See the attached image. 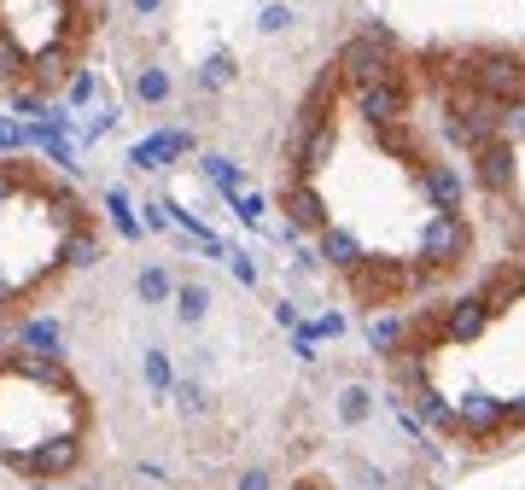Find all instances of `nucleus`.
Listing matches in <instances>:
<instances>
[{
	"mask_svg": "<svg viewBox=\"0 0 525 490\" xmlns=\"http://www.w3.org/2000/svg\"><path fill=\"white\" fill-rule=\"evenodd\" d=\"M187 146H193V135H187V129H164V135L140 140L135 152H129V164H135V170H164V164H170V158H181Z\"/></svg>",
	"mask_w": 525,
	"mask_h": 490,
	"instance_id": "0eeeda50",
	"label": "nucleus"
},
{
	"mask_svg": "<svg viewBox=\"0 0 525 490\" xmlns=\"http://www.w3.org/2000/svg\"><path fill=\"white\" fill-rule=\"evenodd\" d=\"M129 88H135L140 105H170V100H175V76H170L164 65H140Z\"/></svg>",
	"mask_w": 525,
	"mask_h": 490,
	"instance_id": "9b49d317",
	"label": "nucleus"
},
{
	"mask_svg": "<svg viewBox=\"0 0 525 490\" xmlns=\"http://www.w3.org/2000/svg\"><path fill=\"white\" fill-rule=\"evenodd\" d=\"M94 100V76H76V82H70V105H88Z\"/></svg>",
	"mask_w": 525,
	"mask_h": 490,
	"instance_id": "7c9ffc66",
	"label": "nucleus"
},
{
	"mask_svg": "<svg viewBox=\"0 0 525 490\" xmlns=\"http://www.w3.org/2000/svg\"><path fill=\"white\" fill-rule=\"evenodd\" d=\"M467 82L473 88H485L490 100H520L525 94V65L514 53H473V70H467Z\"/></svg>",
	"mask_w": 525,
	"mask_h": 490,
	"instance_id": "7ed1b4c3",
	"label": "nucleus"
},
{
	"mask_svg": "<svg viewBox=\"0 0 525 490\" xmlns=\"http://www.w3.org/2000/svg\"><path fill=\"white\" fill-rule=\"evenodd\" d=\"M485 321H490L485 298H461V304L450 310V321H444V333H450L455 345H467V339H479V333H485Z\"/></svg>",
	"mask_w": 525,
	"mask_h": 490,
	"instance_id": "1a4fd4ad",
	"label": "nucleus"
},
{
	"mask_svg": "<svg viewBox=\"0 0 525 490\" xmlns=\"http://www.w3.org/2000/svg\"><path fill=\"white\" fill-rule=\"evenodd\" d=\"M292 24H298V12H292L286 0H269V6L257 12V30H263V35H286Z\"/></svg>",
	"mask_w": 525,
	"mask_h": 490,
	"instance_id": "6ab92c4d",
	"label": "nucleus"
},
{
	"mask_svg": "<svg viewBox=\"0 0 525 490\" xmlns=\"http://www.w3.org/2000/svg\"><path fill=\"white\" fill-rule=\"evenodd\" d=\"M135 298H140V304H170V298H175L170 269H164V263H146V269L135 275Z\"/></svg>",
	"mask_w": 525,
	"mask_h": 490,
	"instance_id": "f8f14e48",
	"label": "nucleus"
},
{
	"mask_svg": "<svg viewBox=\"0 0 525 490\" xmlns=\"http://www.w3.org/2000/svg\"><path fill=\"white\" fill-rule=\"evenodd\" d=\"M368 415H374V391H368V385H345V391H339V420H345V426H362Z\"/></svg>",
	"mask_w": 525,
	"mask_h": 490,
	"instance_id": "dca6fc26",
	"label": "nucleus"
},
{
	"mask_svg": "<svg viewBox=\"0 0 525 490\" xmlns=\"http://www.w3.org/2000/svg\"><path fill=\"white\" fill-rule=\"evenodd\" d=\"M234 82V53H216V59H205V70H199V88H228Z\"/></svg>",
	"mask_w": 525,
	"mask_h": 490,
	"instance_id": "4be33fe9",
	"label": "nucleus"
},
{
	"mask_svg": "<svg viewBox=\"0 0 525 490\" xmlns=\"http://www.w3.org/2000/svg\"><path fill=\"white\" fill-rule=\"evenodd\" d=\"M105 205H111V222H117V228H123V234L135 240V234H140V222H135V216H129V199H123V193H111Z\"/></svg>",
	"mask_w": 525,
	"mask_h": 490,
	"instance_id": "bb28decb",
	"label": "nucleus"
},
{
	"mask_svg": "<svg viewBox=\"0 0 525 490\" xmlns=\"http://www.w3.org/2000/svg\"><path fill=\"white\" fill-rule=\"evenodd\" d=\"M304 490H310V485H304Z\"/></svg>",
	"mask_w": 525,
	"mask_h": 490,
	"instance_id": "c9c22d12",
	"label": "nucleus"
},
{
	"mask_svg": "<svg viewBox=\"0 0 525 490\" xmlns=\"http://www.w3.org/2000/svg\"><path fill=\"white\" fill-rule=\"evenodd\" d=\"M426 193H432L438 210H461V175L444 170V164H432V170H426Z\"/></svg>",
	"mask_w": 525,
	"mask_h": 490,
	"instance_id": "4468645a",
	"label": "nucleus"
},
{
	"mask_svg": "<svg viewBox=\"0 0 525 490\" xmlns=\"http://www.w3.org/2000/svg\"><path fill=\"white\" fill-rule=\"evenodd\" d=\"M228 263H234V275H240L245 286H251V280H257V269H251V257H245V251H234V257H228Z\"/></svg>",
	"mask_w": 525,
	"mask_h": 490,
	"instance_id": "473e14b6",
	"label": "nucleus"
},
{
	"mask_svg": "<svg viewBox=\"0 0 525 490\" xmlns=\"http://www.w3.org/2000/svg\"><path fill=\"white\" fill-rule=\"evenodd\" d=\"M240 490H269V473H245Z\"/></svg>",
	"mask_w": 525,
	"mask_h": 490,
	"instance_id": "f704fd0d",
	"label": "nucleus"
},
{
	"mask_svg": "<svg viewBox=\"0 0 525 490\" xmlns=\"http://www.w3.org/2000/svg\"><path fill=\"white\" fill-rule=\"evenodd\" d=\"M140 374H146V391H152V397H170V391H175L170 350L158 345V339H146V345H140Z\"/></svg>",
	"mask_w": 525,
	"mask_h": 490,
	"instance_id": "6e6552de",
	"label": "nucleus"
},
{
	"mask_svg": "<svg viewBox=\"0 0 525 490\" xmlns=\"http://www.w3.org/2000/svg\"><path fill=\"white\" fill-rule=\"evenodd\" d=\"M502 135H508V140H525V94L502 105Z\"/></svg>",
	"mask_w": 525,
	"mask_h": 490,
	"instance_id": "a878e982",
	"label": "nucleus"
},
{
	"mask_svg": "<svg viewBox=\"0 0 525 490\" xmlns=\"http://www.w3.org/2000/svg\"><path fill=\"white\" fill-rule=\"evenodd\" d=\"M170 397H175V409H181V415H205V409H210V397H205V385H199V380H175Z\"/></svg>",
	"mask_w": 525,
	"mask_h": 490,
	"instance_id": "412c9836",
	"label": "nucleus"
},
{
	"mask_svg": "<svg viewBox=\"0 0 525 490\" xmlns=\"http://www.w3.org/2000/svg\"><path fill=\"white\" fill-rule=\"evenodd\" d=\"M339 70H345L356 88H374V82H391L397 76V53H391V35L385 30H362L339 53Z\"/></svg>",
	"mask_w": 525,
	"mask_h": 490,
	"instance_id": "f03ea898",
	"label": "nucleus"
},
{
	"mask_svg": "<svg viewBox=\"0 0 525 490\" xmlns=\"http://www.w3.org/2000/svg\"><path fill=\"white\" fill-rule=\"evenodd\" d=\"M18 181H24V170H18V164L6 158V164H0V205H6L12 193H18Z\"/></svg>",
	"mask_w": 525,
	"mask_h": 490,
	"instance_id": "c85d7f7f",
	"label": "nucleus"
},
{
	"mask_svg": "<svg viewBox=\"0 0 525 490\" xmlns=\"http://www.w3.org/2000/svg\"><path fill=\"white\" fill-rule=\"evenodd\" d=\"M461 245H467L461 216H455V210H438V216H432V228H426V240H420V257H426V263H455V257H461Z\"/></svg>",
	"mask_w": 525,
	"mask_h": 490,
	"instance_id": "39448f33",
	"label": "nucleus"
},
{
	"mask_svg": "<svg viewBox=\"0 0 525 490\" xmlns=\"http://www.w3.org/2000/svg\"><path fill=\"white\" fill-rule=\"evenodd\" d=\"M30 146V129L18 117H0V152H24Z\"/></svg>",
	"mask_w": 525,
	"mask_h": 490,
	"instance_id": "393cba45",
	"label": "nucleus"
},
{
	"mask_svg": "<svg viewBox=\"0 0 525 490\" xmlns=\"http://www.w3.org/2000/svg\"><path fill=\"white\" fill-rule=\"evenodd\" d=\"M170 304H175V321H181V327H199V321L210 315V286L205 280H181Z\"/></svg>",
	"mask_w": 525,
	"mask_h": 490,
	"instance_id": "9d476101",
	"label": "nucleus"
},
{
	"mask_svg": "<svg viewBox=\"0 0 525 490\" xmlns=\"http://www.w3.org/2000/svg\"><path fill=\"white\" fill-rule=\"evenodd\" d=\"M205 175H210V181H216V187H222V193H228V199H234V193H240V187H245L240 164H228V158H216V152H210V158H205Z\"/></svg>",
	"mask_w": 525,
	"mask_h": 490,
	"instance_id": "aec40b11",
	"label": "nucleus"
},
{
	"mask_svg": "<svg viewBox=\"0 0 525 490\" xmlns=\"http://www.w3.org/2000/svg\"><path fill=\"white\" fill-rule=\"evenodd\" d=\"M18 65H24V47L0 35V82H6V76H18Z\"/></svg>",
	"mask_w": 525,
	"mask_h": 490,
	"instance_id": "cd10ccee",
	"label": "nucleus"
},
{
	"mask_svg": "<svg viewBox=\"0 0 525 490\" xmlns=\"http://www.w3.org/2000/svg\"><path fill=\"white\" fill-rule=\"evenodd\" d=\"M65 257L76 263V269H94V263H100V240H94V234H70Z\"/></svg>",
	"mask_w": 525,
	"mask_h": 490,
	"instance_id": "b1692460",
	"label": "nucleus"
},
{
	"mask_svg": "<svg viewBox=\"0 0 525 490\" xmlns=\"http://www.w3.org/2000/svg\"><path fill=\"white\" fill-rule=\"evenodd\" d=\"M356 111L368 117V123H397L403 111H409V82L403 76H391V82H374V88H356Z\"/></svg>",
	"mask_w": 525,
	"mask_h": 490,
	"instance_id": "20e7f679",
	"label": "nucleus"
},
{
	"mask_svg": "<svg viewBox=\"0 0 525 490\" xmlns=\"http://www.w3.org/2000/svg\"><path fill=\"white\" fill-rule=\"evenodd\" d=\"M164 6H170V0H129V12H135V18H158Z\"/></svg>",
	"mask_w": 525,
	"mask_h": 490,
	"instance_id": "2f4dec72",
	"label": "nucleus"
},
{
	"mask_svg": "<svg viewBox=\"0 0 525 490\" xmlns=\"http://www.w3.org/2000/svg\"><path fill=\"white\" fill-rule=\"evenodd\" d=\"M292 222H298V228H327L321 199H315V193H292Z\"/></svg>",
	"mask_w": 525,
	"mask_h": 490,
	"instance_id": "5701e85b",
	"label": "nucleus"
},
{
	"mask_svg": "<svg viewBox=\"0 0 525 490\" xmlns=\"http://www.w3.org/2000/svg\"><path fill=\"white\" fill-rule=\"evenodd\" d=\"M473 152H479V181H485L490 193H508L514 187V140L496 135L485 146H473Z\"/></svg>",
	"mask_w": 525,
	"mask_h": 490,
	"instance_id": "423d86ee",
	"label": "nucleus"
},
{
	"mask_svg": "<svg viewBox=\"0 0 525 490\" xmlns=\"http://www.w3.org/2000/svg\"><path fill=\"white\" fill-rule=\"evenodd\" d=\"M234 210H240L245 222H263V199L257 193H234Z\"/></svg>",
	"mask_w": 525,
	"mask_h": 490,
	"instance_id": "c756f323",
	"label": "nucleus"
},
{
	"mask_svg": "<svg viewBox=\"0 0 525 490\" xmlns=\"http://www.w3.org/2000/svg\"><path fill=\"white\" fill-rule=\"evenodd\" d=\"M321 251H327V263H339V269H356V257H362L345 228H321Z\"/></svg>",
	"mask_w": 525,
	"mask_h": 490,
	"instance_id": "f3484780",
	"label": "nucleus"
},
{
	"mask_svg": "<svg viewBox=\"0 0 525 490\" xmlns=\"http://www.w3.org/2000/svg\"><path fill=\"white\" fill-rule=\"evenodd\" d=\"M82 391L47 350L0 362V455L35 479H59L82 455Z\"/></svg>",
	"mask_w": 525,
	"mask_h": 490,
	"instance_id": "f257e3e1",
	"label": "nucleus"
},
{
	"mask_svg": "<svg viewBox=\"0 0 525 490\" xmlns=\"http://www.w3.org/2000/svg\"><path fill=\"white\" fill-rule=\"evenodd\" d=\"M508 415V409H502V403H496V397H479V391H473V397H467V403H461V426H467V432H490V426H496V420Z\"/></svg>",
	"mask_w": 525,
	"mask_h": 490,
	"instance_id": "ddd939ff",
	"label": "nucleus"
},
{
	"mask_svg": "<svg viewBox=\"0 0 525 490\" xmlns=\"http://www.w3.org/2000/svg\"><path fill=\"white\" fill-rule=\"evenodd\" d=\"M18 339H24V350H47V356H53V350H59V321L35 315V321H24V333H18Z\"/></svg>",
	"mask_w": 525,
	"mask_h": 490,
	"instance_id": "a211bd4d",
	"label": "nucleus"
},
{
	"mask_svg": "<svg viewBox=\"0 0 525 490\" xmlns=\"http://www.w3.org/2000/svg\"><path fill=\"white\" fill-rule=\"evenodd\" d=\"M327 158H333V117H315L310 140H304V170H321Z\"/></svg>",
	"mask_w": 525,
	"mask_h": 490,
	"instance_id": "2eb2a0df",
	"label": "nucleus"
},
{
	"mask_svg": "<svg viewBox=\"0 0 525 490\" xmlns=\"http://www.w3.org/2000/svg\"><path fill=\"white\" fill-rule=\"evenodd\" d=\"M374 345H397V321H380V327H374Z\"/></svg>",
	"mask_w": 525,
	"mask_h": 490,
	"instance_id": "72a5a7b5",
	"label": "nucleus"
}]
</instances>
